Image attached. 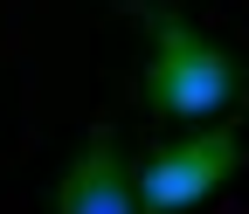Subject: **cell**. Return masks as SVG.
Instances as JSON below:
<instances>
[{"instance_id": "6da1fadb", "label": "cell", "mask_w": 249, "mask_h": 214, "mask_svg": "<svg viewBox=\"0 0 249 214\" xmlns=\"http://www.w3.org/2000/svg\"><path fill=\"white\" fill-rule=\"evenodd\" d=\"M139 28H145V104L160 117L208 125V117H222L235 104L242 69L208 28H194L166 0H139Z\"/></svg>"}, {"instance_id": "7a4b0ae2", "label": "cell", "mask_w": 249, "mask_h": 214, "mask_svg": "<svg viewBox=\"0 0 249 214\" xmlns=\"http://www.w3.org/2000/svg\"><path fill=\"white\" fill-rule=\"evenodd\" d=\"M235 159H242L235 125H208V132H194V138L152 145L145 159L132 166V180H139V207H145V214H180V207H201V200H208V194L235 173Z\"/></svg>"}, {"instance_id": "3957f363", "label": "cell", "mask_w": 249, "mask_h": 214, "mask_svg": "<svg viewBox=\"0 0 249 214\" xmlns=\"http://www.w3.org/2000/svg\"><path fill=\"white\" fill-rule=\"evenodd\" d=\"M55 214H145L139 207V180L118 152V132L97 125L70 159V173L55 180Z\"/></svg>"}]
</instances>
